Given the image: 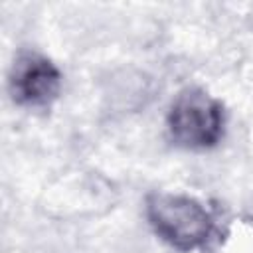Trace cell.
<instances>
[{
    "instance_id": "2",
    "label": "cell",
    "mask_w": 253,
    "mask_h": 253,
    "mask_svg": "<svg viewBox=\"0 0 253 253\" xmlns=\"http://www.w3.org/2000/svg\"><path fill=\"white\" fill-rule=\"evenodd\" d=\"M170 138L190 150L215 146L223 136L225 115L217 99L200 87H186L176 95L166 117Z\"/></svg>"
},
{
    "instance_id": "3",
    "label": "cell",
    "mask_w": 253,
    "mask_h": 253,
    "mask_svg": "<svg viewBox=\"0 0 253 253\" xmlns=\"http://www.w3.org/2000/svg\"><path fill=\"white\" fill-rule=\"evenodd\" d=\"M8 83L14 103L32 109L47 107L59 95L61 73L45 55L26 51L16 57Z\"/></svg>"
},
{
    "instance_id": "1",
    "label": "cell",
    "mask_w": 253,
    "mask_h": 253,
    "mask_svg": "<svg viewBox=\"0 0 253 253\" xmlns=\"http://www.w3.org/2000/svg\"><path fill=\"white\" fill-rule=\"evenodd\" d=\"M146 219L154 233L178 251H192L210 239L213 217L194 198L154 192L146 198Z\"/></svg>"
}]
</instances>
